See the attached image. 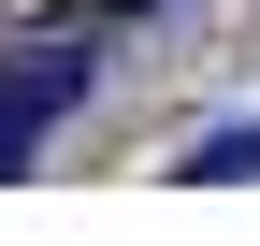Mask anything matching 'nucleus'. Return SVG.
<instances>
[{
  "label": "nucleus",
  "instance_id": "nucleus-1",
  "mask_svg": "<svg viewBox=\"0 0 260 246\" xmlns=\"http://www.w3.org/2000/svg\"><path fill=\"white\" fill-rule=\"evenodd\" d=\"M73 102H87V58H58V44L29 58V73H0V174H15V160H29V145H44Z\"/></svg>",
  "mask_w": 260,
  "mask_h": 246
},
{
  "label": "nucleus",
  "instance_id": "nucleus-2",
  "mask_svg": "<svg viewBox=\"0 0 260 246\" xmlns=\"http://www.w3.org/2000/svg\"><path fill=\"white\" fill-rule=\"evenodd\" d=\"M116 15H159V0H116Z\"/></svg>",
  "mask_w": 260,
  "mask_h": 246
}]
</instances>
